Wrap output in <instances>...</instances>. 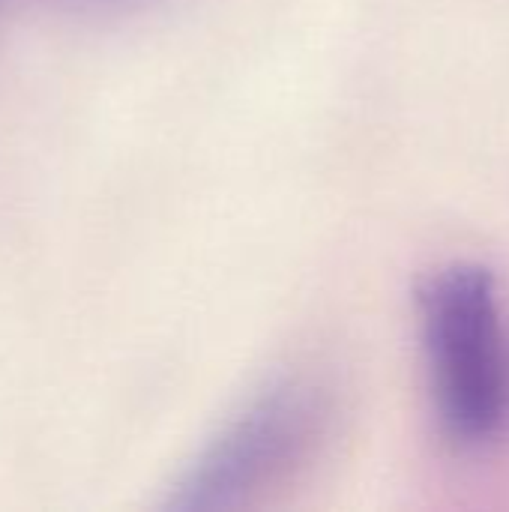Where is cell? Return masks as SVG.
I'll return each instance as SVG.
<instances>
[{
	"label": "cell",
	"instance_id": "1",
	"mask_svg": "<svg viewBox=\"0 0 509 512\" xmlns=\"http://www.w3.org/2000/svg\"><path fill=\"white\" fill-rule=\"evenodd\" d=\"M435 411L462 447L495 441L509 423V336L495 276L453 264L420 294Z\"/></svg>",
	"mask_w": 509,
	"mask_h": 512
},
{
	"label": "cell",
	"instance_id": "2",
	"mask_svg": "<svg viewBox=\"0 0 509 512\" xmlns=\"http://www.w3.org/2000/svg\"><path fill=\"white\" fill-rule=\"evenodd\" d=\"M312 396L294 384L273 387L243 408L186 468L168 498L171 510H225L276 480L309 444Z\"/></svg>",
	"mask_w": 509,
	"mask_h": 512
},
{
	"label": "cell",
	"instance_id": "3",
	"mask_svg": "<svg viewBox=\"0 0 509 512\" xmlns=\"http://www.w3.org/2000/svg\"><path fill=\"white\" fill-rule=\"evenodd\" d=\"M78 3H111V0H78Z\"/></svg>",
	"mask_w": 509,
	"mask_h": 512
}]
</instances>
